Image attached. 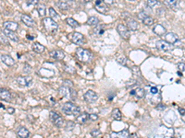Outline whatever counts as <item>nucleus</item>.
<instances>
[{
	"mask_svg": "<svg viewBox=\"0 0 185 138\" xmlns=\"http://www.w3.org/2000/svg\"><path fill=\"white\" fill-rule=\"evenodd\" d=\"M7 111H8V113H11V114H13V113H14V111H15V110H14V108H11V107L8 108V109H7Z\"/></svg>",
	"mask_w": 185,
	"mask_h": 138,
	"instance_id": "nucleus-51",
	"label": "nucleus"
},
{
	"mask_svg": "<svg viewBox=\"0 0 185 138\" xmlns=\"http://www.w3.org/2000/svg\"><path fill=\"white\" fill-rule=\"evenodd\" d=\"M62 111L65 114H67V115L77 116L80 112V107L76 106L75 104L72 103V102H66V103L63 104V106H62Z\"/></svg>",
	"mask_w": 185,
	"mask_h": 138,
	"instance_id": "nucleus-1",
	"label": "nucleus"
},
{
	"mask_svg": "<svg viewBox=\"0 0 185 138\" xmlns=\"http://www.w3.org/2000/svg\"><path fill=\"white\" fill-rule=\"evenodd\" d=\"M178 67H179V70L182 72V75H185V64H184V63H179V64H178Z\"/></svg>",
	"mask_w": 185,
	"mask_h": 138,
	"instance_id": "nucleus-42",
	"label": "nucleus"
},
{
	"mask_svg": "<svg viewBox=\"0 0 185 138\" xmlns=\"http://www.w3.org/2000/svg\"><path fill=\"white\" fill-rule=\"evenodd\" d=\"M160 2L158 0H147V6L152 9V8H155L156 7H160Z\"/></svg>",
	"mask_w": 185,
	"mask_h": 138,
	"instance_id": "nucleus-32",
	"label": "nucleus"
},
{
	"mask_svg": "<svg viewBox=\"0 0 185 138\" xmlns=\"http://www.w3.org/2000/svg\"><path fill=\"white\" fill-rule=\"evenodd\" d=\"M21 21L24 23V24L28 27H34L35 25L34 20H32V18H31L29 15H26V14H23L21 15Z\"/></svg>",
	"mask_w": 185,
	"mask_h": 138,
	"instance_id": "nucleus-14",
	"label": "nucleus"
},
{
	"mask_svg": "<svg viewBox=\"0 0 185 138\" xmlns=\"http://www.w3.org/2000/svg\"><path fill=\"white\" fill-rule=\"evenodd\" d=\"M50 56L53 57V58L56 59V60L61 61L65 58V54L60 50H53V51L50 52Z\"/></svg>",
	"mask_w": 185,
	"mask_h": 138,
	"instance_id": "nucleus-15",
	"label": "nucleus"
},
{
	"mask_svg": "<svg viewBox=\"0 0 185 138\" xmlns=\"http://www.w3.org/2000/svg\"><path fill=\"white\" fill-rule=\"evenodd\" d=\"M0 98H1L3 101L9 102V101H11L12 96H11L10 92H9L8 89L0 88Z\"/></svg>",
	"mask_w": 185,
	"mask_h": 138,
	"instance_id": "nucleus-16",
	"label": "nucleus"
},
{
	"mask_svg": "<svg viewBox=\"0 0 185 138\" xmlns=\"http://www.w3.org/2000/svg\"><path fill=\"white\" fill-rule=\"evenodd\" d=\"M32 72V67L29 65H24V66H23V73L24 74H30Z\"/></svg>",
	"mask_w": 185,
	"mask_h": 138,
	"instance_id": "nucleus-40",
	"label": "nucleus"
},
{
	"mask_svg": "<svg viewBox=\"0 0 185 138\" xmlns=\"http://www.w3.org/2000/svg\"><path fill=\"white\" fill-rule=\"evenodd\" d=\"M111 138H129L130 137V133L127 129L123 130L121 132H118V133H112Z\"/></svg>",
	"mask_w": 185,
	"mask_h": 138,
	"instance_id": "nucleus-19",
	"label": "nucleus"
},
{
	"mask_svg": "<svg viewBox=\"0 0 185 138\" xmlns=\"http://www.w3.org/2000/svg\"><path fill=\"white\" fill-rule=\"evenodd\" d=\"M126 23H127V26H128V29H130L131 31H135L138 30L139 28V24L138 22H137L136 20H134L133 18H131L130 17H128L126 18Z\"/></svg>",
	"mask_w": 185,
	"mask_h": 138,
	"instance_id": "nucleus-13",
	"label": "nucleus"
},
{
	"mask_svg": "<svg viewBox=\"0 0 185 138\" xmlns=\"http://www.w3.org/2000/svg\"><path fill=\"white\" fill-rule=\"evenodd\" d=\"M103 2L106 5H113L114 4V0H103Z\"/></svg>",
	"mask_w": 185,
	"mask_h": 138,
	"instance_id": "nucleus-49",
	"label": "nucleus"
},
{
	"mask_svg": "<svg viewBox=\"0 0 185 138\" xmlns=\"http://www.w3.org/2000/svg\"><path fill=\"white\" fill-rule=\"evenodd\" d=\"M94 8H96L99 13H102V14H106L108 12V7L107 5L103 2V0H96V4H94Z\"/></svg>",
	"mask_w": 185,
	"mask_h": 138,
	"instance_id": "nucleus-10",
	"label": "nucleus"
},
{
	"mask_svg": "<svg viewBox=\"0 0 185 138\" xmlns=\"http://www.w3.org/2000/svg\"><path fill=\"white\" fill-rule=\"evenodd\" d=\"M0 108H4V106L2 105V104H1V103H0Z\"/></svg>",
	"mask_w": 185,
	"mask_h": 138,
	"instance_id": "nucleus-55",
	"label": "nucleus"
},
{
	"mask_svg": "<svg viewBox=\"0 0 185 138\" xmlns=\"http://www.w3.org/2000/svg\"><path fill=\"white\" fill-rule=\"evenodd\" d=\"M1 60H2L3 63L8 66H12V65H15V60H14L12 57L8 54H2Z\"/></svg>",
	"mask_w": 185,
	"mask_h": 138,
	"instance_id": "nucleus-18",
	"label": "nucleus"
},
{
	"mask_svg": "<svg viewBox=\"0 0 185 138\" xmlns=\"http://www.w3.org/2000/svg\"><path fill=\"white\" fill-rule=\"evenodd\" d=\"M105 32V25L104 24H100V25H96L94 28V33L97 36L102 35L103 33Z\"/></svg>",
	"mask_w": 185,
	"mask_h": 138,
	"instance_id": "nucleus-27",
	"label": "nucleus"
},
{
	"mask_svg": "<svg viewBox=\"0 0 185 138\" xmlns=\"http://www.w3.org/2000/svg\"><path fill=\"white\" fill-rule=\"evenodd\" d=\"M129 138H140L139 137V135H136V134H132V135H130V137Z\"/></svg>",
	"mask_w": 185,
	"mask_h": 138,
	"instance_id": "nucleus-52",
	"label": "nucleus"
},
{
	"mask_svg": "<svg viewBox=\"0 0 185 138\" xmlns=\"http://www.w3.org/2000/svg\"><path fill=\"white\" fill-rule=\"evenodd\" d=\"M63 84H64L65 87H68V88H72L73 87L72 81H70V80H68V79H65L63 81Z\"/></svg>",
	"mask_w": 185,
	"mask_h": 138,
	"instance_id": "nucleus-44",
	"label": "nucleus"
},
{
	"mask_svg": "<svg viewBox=\"0 0 185 138\" xmlns=\"http://www.w3.org/2000/svg\"><path fill=\"white\" fill-rule=\"evenodd\" d=\"M4 28L6 29V30H8V31H17L18 29H19V25L18 23L14 22V21H6L4 22Z\"/></svg>",
	"mask_w": 185,
	"mask_h": 138,
	"instance_id": "nucleus-17",
	"label": "nucleus"
},
{
	"mask_svg": "<svg viewBox=\"0 0 185 138\" xmlns=\"http://www.w3.org/2000/svg\"><path fill=\"white\" fill-rule=\"evenodd\" d=\"M43 22H44V26L45 28V30L48 32L55 33L56 31H58V23H56L54 20H52L51 18H45Z\"/></svg>",
	"mask_w": 185,
	"mask_h": 138,
	"instance_id": "nucleus-4",
	"label": "nucleus"
},
{
	"mask_svg": "<svg viewBox=\"0 0 185 138\" xmlns=\"http://www.w3.org/2000/svg\"><path fill=\"white\" fill-rule=\"evenodd\" d=\"M143 23L144 25H147V26H151V25H153V23H154V18L148 16V17H146L144 20H143Z\"/></svg>",
	"mask_w": 185,
	"mask_h": 138,
	"instance_id": "nucleus-36",
	"label": "nucleus"
},
{
	"mask_svg": "<svg viewBox=\"0 0 185 138\" xmlns=\"http://www.w3.org/2000/svg\"><path fill=\"white\" fill-rule=\"evenodd\" d=\"M64 1H66V0H64Z\"/></svg>",
	"mask_w": 185,
	"mask_h": 138,
	"instance_id": "nucleus-56",
	"label": "nucleus"
},
{
	"mask_svg": "<svg viewBox=\"0 0 185 138\" xmlns=\"http://www.w3.org/2000/svg\"><path fill=\"white\" fill-rule=\"evenodd\" d=\"M116 61L120 65H126V64H127L126 56L124 54H116Z\"/></svg>",
	"mask_w": 185,
	"mask_h": 138,
	"instance_id": "nucleus-28",
	"label": "nucleus"
},
{
	"mask_svg": "<svg viewBox=\"0 0 185 138\" xmlns=\"http://www.w3.org/2000/svg\"><path fill=\"white\" fill-rule=\"evenodd\" d=\"M49 119L50 121L52 122V123L56 126L58 128H61L63 127V124H64V119L61 117L59 114L58 112L56 111H50V114H49Z\"/></svg>",
	"mask_w": 185,
	"mask_h": 138,
	"instance_id": "nucleus-5",
	"label": "nucleus"
},
{
	"mask_svg": "<svg viewBox=\"0 0 185 138\" xmlns=\"http://www.w3.org/2000/svg\"><path fill=\"white\" fill-rule=\"evenodd\" d=\"M66 22H67V24L69 26L72 27V28H77L79 26L78 21H76L74 18H68L67 20H66Z\"/></svg>",
	"mask_w": 185,
	"mask_h": 138,
	"instance_id": "nucleus-33",
	"label": "nucleus"
},
{
	"mask_svg": "<svg viewBox=\"0 0 185 138\" xmlns=\"http://www.w3.org/2000/svg\"><path fill=\"white\" fill-rule=\"evenodd\" d=\"M37 10H38V13H39V15H40L41 17H45V16L46 11H45V6L44 4L39 5V7H38Z\"/></svg>",
	"mask_w": 185,
	"mask_h": 138,
	"instance_id": "nucleus-35",
	"label": "nucleus"
},
{
	"mask_svg": "<svg viewBox=\"0 0 185 138\" xmlns=\"http://www.w3.org/2000/svg\"><path fill=\"white\" fill-rule=\"evenodd\" d=\"M83 99H84V101L88 103H94L97 101L98 96L96 92L93 91V90H88V91H86L85 94L83 95Z\"/></svg>",
	"mask_w": 185,
	"mask_h": 138,
	"instance_id": "nucleus-8",
	"label": "nucleus"
},
{
	"mask_svg": "<svg viewBox=\"0 0 185 138\" xmlns=\"http://www.w3.org/2000/svg\"><path fill=\"white\" fill-rule=\"evenodd\" d=\"M132 73H133L134 75H138V77H141V71L138 66H133V67H132Z\"/></svg>",
	"mask_w": 185,
	"mask_h": 138,
	"instance_id": "nucleus-41",
	"label": "nucleus"
},
{
	"mask_svg": "<svg viewBox=\"0 0 185 138\" xmlns=\"http://www.w3.org/2000/svg\"><path fill=\"white\" fill-rule=\"evenodd\" d=\"M166 109V106L163 105V104H157V106H156V110L157 111H163Z\"/></svg>",
	"mask_w": 185,
	"mask_h": 138,
	"instance_id": "nucleus-48",
	"label": "nucleus"
},
{
	"mask_svg": "<svg viewBox=\"0 0 185 138\" xmlns=\"http://www.w3.org/2000/svg\"><path fill=\"white\" fill-rule=\"evenodd\" d=\"M155 46L159 51H162V52H168V51H171L173 49V45L168 44V42H167L166 41H156Z\"/></svg>",
	"mask_w": 185,
	"mask_h": 138,
	"instance_id": "nucleus-7",
	"label": "nucleus"
},
{
	"mask_svg": "<svg viewBox=\"0 0 185 138\" xmlns=\"http://www.w3.org/2000/svg\"><path fill=\"white\" fill-rule=\"evenodd\" d=\"M32 50H34L35 53L37 54H41V53H44L45 48L44 45H42L41 44H39V42H34V44H32Z\"/></svg>",
	"mask_w": 185,
	"mask_h": 138,
	"instance_id": "nucleus-26",
	"label": "nucleus"
},
{
	"mask_svg": "<svg viewBox=\"0 0 185 138\" xmlns=\"http://www.w3.org/2000/svg\"><path fill=\"white\" fill-rule=\"evenodd\" d=\"M88 120H89V114L87 112L79 114V115L77 116V118H76V122H77L78 123H80V124H84V123L86 122Z\"/></svg>",
	"mask_w": 185,
	"mask_h": 138,
	"instance_id": "nucleus-24",
	"label": "nucleus"
},
{
	"mask_svg": "<svg viewBox=\"0 0 185 138\" xmlns=\"http://www.w3.org/2000/svg\"><path fill=\"white\" fill-rule=\"evenodd\" d=\"M74 127H75V123H74L73 122H72V121H69V122H67V124H66V126H65L66 130H67V131L72 130Z\"/></svg>",
	"mask_w": 185,
	"mask_h": 138,
	"instance_id": "nucleus-38",
	"label": "nucleus"
},
{
	"mask_svg": "<svg viewBox=\"0 0 185 138\" xmlns=\"http://www.w3.org/2000/svg\"><path fill=\"white\" fill-rule=\"evenodd\" d=\"M59 94L65 98L72 99V101H75L76 97H77V92H76V90L70 88H68V87H65V86H63V87H61L59 88Z\"/></svg>",
	"mask_w": 185,
	"mask_h": 138,
	"instance_id": "nucleus-3",
	"label": "nucleus"
},
{
	"mask_svg": "<svg viewBox=\"0 0 185 138\" xmlns=\"http://www.w3.org/2000/svg\"><path fill=\"white\" fill-rule=\"evenodd\" d=\"M153 31L155 33L156 35L158 36H162L164 35L166 32H167V30L164 26H162L161 24H156L154 28H153Z\"/></svg>",
	"mask_w": 185,
	"mask_h": 138,
	"instance_id": "nucleus-23",
	"label": "nucleus"
},
{
	"mask_svg": "<svg viewBox=\"0 0 185 138\" xmlns=\"http://www.w3.org/2000/svg\"><path fill=\"white\" fill-rule=\"evenodd\" d=\"M98 23H99V20L94 16L90 17L87 20V24L90 26H96V25H98Z\"/></svg>",
	"mask_w": 185,
	"mask_h": 138,
	"instance_id": "nucleus-29",
	"label": "nucleus"
},
{
	"mask_svg": "<svg viewBox=\"0 0 185 138\" xmlns=\"http://www.w3.org/2000/svg\"><path fill=\"white\" fill-rule=\"evenodd\" d=\"M150 93L152 95H157L158 94V89L157 88L153 87V88H150Z\"/></svg>",
	"mask_w": 185,
	"mask_h": 138,
	"instance_id": "nucleus-46",
	"label": "nucleus"
},
{
	"mask_svg": "<svg viewBox=\"0 0 185 138\" xmlns=\"http://www.w3.org/2000/svg\"><path fill=\"white\" fill-rule=\"evenodd\" d=\"M17 135L20 138H28L30 136V132L25 127H20L17 130Z\"/></svg>",
	"mask_w": 185,
	"mask_h": 138,
	"instance_id": "nucleus-22",
	"label": "nucleus"
},
{
	"mask_svg": "<svg viewBox=\"0 0 185 138\" xmlns=\"http://www.w3.org/2000/svg\"><path fill=\"white\" fill-rule=\"evenodd\" d=\"M76 57L80 62L83 63H88L92 60L93 54L89 50L83 49V48H78L76 51Z\"/></svg>",
	"mask_w": 185,
	"mask_h": 138,
	"instance_id": "nucleus-2",
	"label": "nucleus"
},
{
	"mask_svg": "<svg viewBox=\"0 0 185 138\" xmlns=\"http://www.w3.org/2000/svg\"><path fill=\"white\" fill-rule=\"evenodd\" d=\"M117 31L118 32V34L120 35V37L122 39L124 40H129L130 37H131V32L129 31V29H128L125 25H122V24H118L117 27Z\"/></svg>",
	"mask_w": 185,
	"mask_h": 138,
	"instance_id": "nucleus-6",
	"label": "nucleus"
},
{
	"mask_svg": "<svg viewBox=\"0 0 185 138\" xmlns=\"http://www.w3.org/2000/svg\"><path fill=\"white\" fill-rule=\"evenodd\" d=\"M32 82V77H19L17 78V83L21 86V87H28L30 86Z\"/></svg>",
	"mask_w": 185,
	"mask_h": 138,
	"instance_id": "nucleus-11",
	"label": "nucleus"
},
{
	"mask_svg": "<svg viewBox=\"0 0 185 138\" xmlns=\"http://www.w3.org/2000/svg\"><path fill=\"white\" fill-rule=\"evenodd\" d=\"M37 3H38V0H27L28 6H35Z\"/></svg>",
	"mask_w": 185,
	"mask_h": 138,
	"instance_id": "nucleus-47",
	"label": "nucleus"
},
{
	"mask_svg": "<svg viewBox=\"0 0 185 138\" xmlns=\"http://www.w3.org/2000/svg\"><path fill=\"white\" fill-rule=\"evenodd\" d=\"M91 135L92 137H98L99 135H101V131L99 130V129H94L91 131Z\"/></svg>",
	"mask_w": 185,
	"mask_h": 138,
	"instance_id": "nucleus-39",
	"label": "nucleus"
},
{
	"mask_svg": "<svg viewBox=\"0 0 185 138\" xmlns=\"http://www.w3.org/2000/svg\"><path fill=\"white\" fill-rule=\"evenodd\" d=\"M3 32L9 40H11L13 41H20V38H19V36L14 31H8V30H6V29H4Z\"/></svg>",
	"mask_w": 185,
	"mask_h": 138,
	"instance_id": "nucleus-20",
	"label": "nucleus"
},
{
	"mask_svg": "<svg viewBox=\"0 0 185 138\" xmlns=\"http://www.w3.org/2000/svg\"><path fill=\"white\" fill-rule=\"evenodd\" d=\"M65 71L68 73H70V74L75 73V69L72 67V66H69V65H65Z\"/></svg>",
	"mask_w": 185,
	"mask_h": 138,
	"instance_id": "nucleus-43",
	"label": "nucleus"
},
{
	"mask_svg": "<svg viewBox=\"0 0 185 138\" xmlns=\"http://www.w3.org/2000/svg\"><path fill=\"white\" fill-rule=\"evenodd\" d=\"M112 117L117 121H120L121 120V112L118 109H114L112 111Z\"/></svg>",
	"mask_w": 185,
	"mask_h": 138,
	"instance_id": "nucleus-30",
	"label": "nucleus"
},
{
	"mask_svg": "<svg viewBox=\"0 0 185 138\" xmlns=\"http://www.w3.org/2000/svg\"><path fill=\"white\" fill-rule=\"evenodd\" d=\"M27 38L29 40H34V37H32V36H30V35H27Z\"/></svg>",
	"mask_w": 185,
	"mask_h": 138,
	"instance_id": "nucleus-53",
	"label": "nucleus"
},
{
	"mask_svg": "<svg viewBox=\"0 0 185 138\" xmlns=\"http://www.w3.org/2000/svg\"><path fill=\"white\" fill-rule=\"evenodd\" d=\"M97 119H98V115H97V114H94V113L89 114V120L90 121L96 122V121H97Z\"/></svg>",
	"mask_w": 185,
	"mask_h": 138,
	"instance_id": "nucleus-45",
	"label": "nucleus"
},
{
	"mask_svg": "<svg viewBox=\"0 0 185 138\" xmlns=\"http://www.w3.org/2000/svg\"><path fill=\"white\" fill-rule=\"evenodd\" d=\"M56 5H58V7H59V9H61V10H68L69 7V5L66 2V1H58V3H56Z\"/></svg>",
	"mask_w": 185,
	"mask_h": 138,
	"instance_id": "nucleus-31",
	"label": "nucleus"
},
{
	"mask_svg": "<svg viewBox=\"0 0 185 138\" xmlns=\"http://www.w3.org/2000/svg\"><path fill=\"white\" fill-rule=\"evenodd\" d=\"M84 1H85V2H91L92 0H84Z\"/></svg>",
	"mask_w": 185,
	"mask_h": 138,
	"instance_id": "nucleus-54",
	"label": "nucleus"
},
{
	"mask_svg": "<svg viewBox=\"0 0 185 138\" xmlns=\"http://www.w3.org/2000/svg\"><path fill=\"white\" fill-rule=\"evenodd\" d=\"M146 17H148V14L146 13L145 11H142V12L137 14V18H138L139 20H144Z\"/></svg>",
	"mask_w": 185,
	"mask_h": 138,
	"instance_id": "nucleus-37",
	"label": "nucleus"
},
{
	"mask_svg": "<svg viewBox=\"0 0 185 138\" xmlns=\"http://www.w3.org/2000/svg\"><path fill=\"white\" fill-rule=\"evenodd\" d=\"M48 10H49L50 18H52V20H58V18H59V15L56 12V10H55L53 7H49Z\"/></svg>",
	"mask_w": 185,
	"mask_h": 138,
	"instance_id": "nucleus-34",
	"label": "nucleus"
},
{
	"mask_svg": "<svg viewBox=\"0 0 185 138\" xmlns=\"http://www.w3.org/2000/svg\"><path fill=\"white\" fill-rule=\"evenodd\" d=\"M72 41L76 45H82L84 44L85 38L80 32H74L72 35Z\"/></svg>",
	"mask_w": 185,
	"mask_h": 138,
	"instance_id": "nucleus-9",
	"label": "nucleus"
},
{
	"mask_svg": "<svg viewBox=\"0 0 185 138\" xmlns=\"http://www.w3.org/2000/svg\"><path fill=\"white\" fill-rule=\"evenodd\" d=\"M131 95H132V96H134V97L138 98V99H142V98L144 97L145 92H144V88H136L135 89L131 90Z\"/></svg>",
	"mask_w": 185,
	"mask_h": 138,
	"instance_id": "nucleus-21",
	"label": "nucleus"
},
{
	"mask_svg": "<svg viewBox=\"0 0 185 138\" xmlns=\"http://www.w3.org/2000/svg\"><path fill=\"white\" fill-rule=\"evenodd\" d=\"M165 40L170 44H177V42H179V37L177 34H175L174 32H168L165 35Z\"/></svg>",
	"mask_w": 185,
	"mask_h": 138,
	"instance_id": "nucleus-12",
	"label": "nucleus"
},
{
	"mask_svg": "<svg viewBox=\"0 0 185 138\" xmlns=\"http://www.w3.org/2000/svg\"><path fill=\"white\" fill-rule=\"evenodd\" d=\"M165 4L173 10H176L179 7V0H165Z\"/></svg>",
	"mask_w": 185,
	"mask_h": 138,
	"instance_id": "nucleus-25",
	"label": "nucleus"
},
{
	"mask_svg": "<svg viewBox=\"0 0 185 138\" xmlns=\"http://www.w3.org/2000/svg\"><path fill=\"white\" fill-rule=\"evenodd\" d=\"M179 113H181V115L185 116V109H183V108H179Z\"/></svg>",
	"mask_w": 185,
	"mask_h": 138,
	"instance_id": "nucleus-50",
	"label": "nucleus"
}]
</instances>
